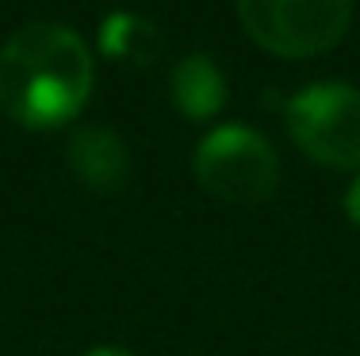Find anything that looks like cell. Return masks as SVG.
Masks as SVG:
<instances>
[{"mask_svg": "<svg viewBox=\"0 0 360 356\" xmlns=\"http://www.w3.org/2000/svg\"><path fill=\"white\" fill-rule=\"evenodd\" d=\"M92 92V54L65 23H27L0 46V107L27 131L77 119Z\"/></svg>", "mask_w": 360, "mask_h": 356, "instance_id": "6da1fadb", "label": "cell"}, {"mask_svg": "<svg viewBox=\"0 0 360 356\" xmlns=\"http://www.w3.org/2000/svg\"><path fill=\"white\" fill-rule=\"evenodd\" d=\"M238 23L276 58H314L338 46L353 20V0H234Z\"/></svg>", "mask_w": 360, "mask_h": 356, "instance_id": "7a4b0ae2", "label": "cell"}, {"mask_svg": "<svg viewBox=\"0 0 360 356\" xmlns=\"http://www.w3.org/2000/svg\"><path fill=\"white\" fill-rule=\"evenodd\" d=\"M195 180L203 192L226 203H261L272 196L280 180L276 150L269 146L261 131L242 123H230L211 131L195 146Z\"/></svg>", "mask_w": 360, "mask_h": 356, "instance_id": "3957f363", "label": "cell"}, {"mask_svg": "<svg viewBox=\"0 0 360 356\" xmlns=\"http://www.w3.org/2000/svg\"><path fill=\"white\" fill-rule=\"evenodd\" d=\"M288 134L311 161L360 169V88L311 84L288 100Z\"/></svg>", "mask_w": 360, "mask_h": 356, "instance_id": "277c9868", "label": "cell"}, {"mask_svg": "<svg viewBox=\"0 0 360 356\" xmlns=\"http://www.w3.org/2000/svg\"><path fill=\"white\" fill-rule=\"evenodd\" d=\"M73 176L96 196H115L131 180V154H127L123 138L108 126H81L73 131L70 146H65Z\"/></svg>", "mask_w": 360, "mask_h": 356, "instance_id": "5b68a950", "label": "cell"}, {"mask_svg": "<svg viewBox=\"0 0 360 356\" xmlns=\"http://www.w3.org/2000/svg\"><path fill=\"white\" fill-rule=\"evenodd\" d=\"M169 96H173V107L188 119H211L226 107V77L207 54H188L184 62L169 73Z\"/></svg>", "mask_w": 360, "mask_h": 356, "instance_id": "8992f818", "label": "cell"}, {"mask_svg": "<svg viewBox=\"0 0 360 356\" xmlns=\"http://www.w3.org/2000/svg\"><path fill=\"white\" fill-rule=\"evenodd\" d=\"M100 50L111 58V62L123 65H153L165 50V35H161L158 23H150L139 12H111L100 27Z\"/></svg>", "mask_w": 360, "mask_h": 356, "instance_id": "52a82bcc", "label": "cell"}, {"mask_svg": "<svg viewBox=\"0 0 360 356\" xmlns=\"http://www.w3.org/2000/svg\"><path fill=\"white\" fill-rule=\"evenodd\" d=\"M345 215L360 226V176L349 184V192H345Z\"/></svg>", "mask_w": 360, "mask_h": 356, "instance_id": "ba28073f", "label": "cell"}, {"mask_svg": "<svg viewBox=\"0 0 360 356\" xmlns=\"http://www.w3.org/2000/svg\"><path fill=\"white\" fill-rule=\"evenodd\" d=\"M84 356H127V352H119V349H108V345H104V349H92V352H84Z\"/></svg>", "mask_w": 360, "mask_h": 356, "instance_id": "9c48e42d", "label": "cell"}]
</instances>
